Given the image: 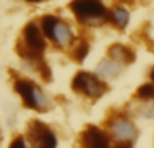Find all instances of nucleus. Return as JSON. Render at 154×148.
<instances>
[{
    "label": "nucleus",
    "instance_id": "nucleus-5",
    "mask_svg": "<svg viewBox=\"0 0 154 148\" xmlns=\"http://www.w3.org/2000/svg\"><path fill=\"white\" fill-rule=\"evenodd\" d=\"M104 128L114 144H134L139 136L138 127L126 111L111 112L106 119Z\"/></svg>",
    "mask_w": 154,
    "mask_h": 148
},
{
    "label": "nucleus",
    "instance_id": "nucleus-7",
    "mask_svg": "<svg viewBox=\"0 0 154 148\" xmlns=\"http://www.w3.org/2000/svg\"><path fill=\"white\" fill-rule=\"evenodd\" d=\"M24 136L27 138L31 148H57L58 136L49 124L41 120L29 121Z\"/></svg>",
    "mask_w": 154,
    "mask_h": 148
},
{
    "label": "nucleus",
    "instance_id": "nucleus-18",
    "mask_svg": "<svg viewBox=\"0 0 154 148\" xmlns=\"http://www.w3.org/2000/svg\"><path fill=\"white\" fill-rule=\"evenodd\" d=\"M27 3H31V4H37V3H41V0H24Z\"/></svg>",
    "mask_w": 154,
    "mask_h": 148
},
{
    "label": "nucleus",
    "instance_id": "nucleus-20",
    "mask_svg": "<svg viewBox=\"0 0 154 148\" xmlns=\"http://www.w3.org/2000/svg\"><path fill=\"white\" fill-rule=\"evenodd\" d=\"M41 1H45V0H41Z\"/></svg>",
    "mask_w": 154,
    "mask_h": 148
},
{
    "label": "nucleus",
    "instance_id": "nucleus-14",
    "mask_svg": "<svg viewBox=\"0 0 154 148\" xmlns=\"http://www.w3.org/2000/svg\"><path fill=\"white\" fill-rule=\"evenodd\" d=\"M135 111L143 119L154 120V102H139Z\"/></svg>",
    "mask_w": 154,
    "mask_h": 148
},
{
    "label": "nucleus",
    "instance_id": "nucleus-13",
    "mask_svg": "<svg viewBox=\"0 0 154 148\" xmlns=\"http://www.w3.org/2000/svg\"><path fill=\"white\" fill-rule=\"evenodd\" d=\"M134 97L138 102H154V84L149 81L139 85Z\"/></svg>",
    "mask_w": 154,
    "mask_h": 148
},
{
    "label": "nucleus",
    "instance_id": "nucleus-12",
    "mask_svg": "<svg viewBox=\"0 0 154 148\" xmlns=\"http://www.w3.org/2000/svg\"><path fill=\"white\" fill-rule=\"evenodd\" d=\"M89 51H91L89 40L84 37H77L76 40L73 42V45L68 50V53H69L72 61L77 62V64H82L87 59V57L89 55Z\"/></svg>",
    "mask_w": 154,
    "mask_h": 148
},
{
    "label": "nucleus",
    "instance_id": "nucleus-3",
    "mask_svg": "<svg viewBox=\"0 0 154 148\" xmlns=\"http://www.w3.org/2000/svg\"><path fill=\"white\" fill-rule=\"evenodd\" d=\"M39 26L49 45L62 51H68L77 35L73 30L72 24L66 19L56 15V13H46L38 19Z\"/></svg>",
    "mask_w": 154,
    "mask_h": 148
},
{
    "label": "nucleus",
    "instance_id": "nucleus-8",
    "mask_svg": "<svg viewBox=\"0 0 154 148\" xmlns=\"http://www.w3.org/2000/svg\"><path fill=\"white\" fill-rule=\"evenodd\" d=\"M80 148H112L111 138L104 127L88 124L80 132L79 136Z\"/></svg>",
    "mask_w": 154,
    "mask_h": 148
},
{
    "label": "nucleus",
    "instance_id": "nucleus-17",
    "mask_svg": "<svg viewBox=\"0 0 154 148\" xmlns=\"http://www.w3.org/2000/svg\"><path fill=\"white\" fill-rule=\"evenodd\" d=\"M147 77H149L150 82H153V84H154V65H153V66L149 69V73H147Z\"/></svg>",
    "mask_w": 154,
    "mask_h": 148
},
{
    "label": "nucleus",
    "instance_id": "nucleus-15",
    "mask_svg": "<svg viewBox=\"0 0 154 148\" xmlns=\"http://www.w3.org/2000/svg\"><path fill=\"white\" fill-rule=\"evenodd\" d=\"M8 148H31V146L24 135H16L8 144Z\"/></svg>",
    "mask_w": 154,
    "mask_h": 148
},
{
    "label": "nucleus",
    "instance_id": "nucleus-19",
    "mask_svg": "<svg viewBox=\"0 0 154 148\" xmlns=\"http://www.w3.org/2000/svg\"><path fill=\"white\" fill-rule=\"evenodd\" d=\"M0 140H2V132H0Z\"/></svg>",
    "mask_w": 154,
    "mask_h": 148
},
{
    "label": "nucleus",
    "instance_id": "nucleus-2",
    "mask_svg": "<svg viewBox=\"0 0 154 148\" xmlns=\"http://www.w3.org/2000/svg\"><path fill=\"white\" fill-rule=\"evenodd\" d=\"M14 92L19 96L24 108L38 113H46L53 108V100L39 84L29 77L16 75L12 78Z\"/></svg>",
    "mask_w": 154,
    "mask_h": 148
},
{
    "label": "nucleus",
    "instance_id": "nucleus-16",
    "mask_svg": "<svg viewBox=\"0 0 154 148\" xmlns=\"http://www.w3.org/2000/svg\"><path fill=\"white\" fill-rule=\"evenodd\" d=\"M112 148H134V144H123V143H120V144H114Z\"/></svg>",
    "mask_w": 154,
    "mask_h": 148
},
{
    "label": "nucleus",
    "instance_id": "nucleus-11",
    "mask_svg": "<svg viewBox=\"0 0 154 148\" xmlns=\"http://www.w3.org/2000/svg\"><path fill=\"white\" fill-rule=\"evenodd\" d=\"M130 11L126 5L115 4L111 8H108V15H107V23L111 24L114 28L119 31H125L127 26L130 24Z\"/></svg>",
    "mask_w": 154,
    "mask_h": 148
},
{
    "label": "nucleus",
    "instance_id": "nucleus-1",
    "mask_svg": "<svg viewBox=\"0 0 154 148\" xmlns=\"http://www.w3.org/2000/svg\"><path fill=\"white\" fill-rule=\"evenodd\" d=\"M49 42L38 20H30L22 28L16 40V53L22 62H38L45 59Z\"/></svg>",
    "mask_w": 154,
    "mask_h": 148
},
{
    "label": "nucleus",
    "instance_id": "nucleus-9",
    "mask_svg": "<svg viewBox=\"0 0 154 148\" xmlns=\"http://www.w3.org/2000/svg\"><path fill=\"white\" fill-rule=\"evenodd\" d=\"M107 57L112 61L123 65V66H127V65H131L135 62L137 54L131 46L120 42H115L111 43L107 49Z\"/></svg>",
    "mask_w": 154,
    "mask_h": 148
},
{
    "label": "nucleus",
    "instance_id": "nucleus-4",
    "mask_svg": "<svg viewBox=\"0 0 154 148\" xmlns=\"http://www.w3.org/2000/svg\"><path fill=\"white\" fill-rule=\"evenodd\" d=\"M68 8L76 22L82 27L95 28L108 24V8L103 0H70Z\"/></svg>",
    "mask_w": 154,
    "mask_h": 148
},
{
    "label": "nucleus",
    "instance_id": "nucleus-10",
    "mask_svg": "<svg viewBox=\"0 0 154 148\" xmlns=\"http://www.w3.org/2000/svg\"><path fill=\"white\" fill-rule=\"evenodd\" d=\"M123 70H125V66H123V65L112 61V59H109L108 57L101 58L95 66V73L106 82L114 81V79L119 78V77L123 74Z\"/></svg>",
    "mask_w": 154,
    "mask_h": 148
},
{
    "label": "nucleus",
    "instance_id": "nucleus-6",
    "mask_svg": "<svg viewBox=\"0 0 154 148\" xmlns=\"http://www.w3.org/2000/svg\"><path fill=\"white\" fill-rule=\"evenodd\" d=\"M73 93L82 96L91 101L100 100L108 92V84L100 78L95 72L79 70L70 82Z\"/></svg>",
    "mask_w": 154,
    "mask_h": 148
}]
</instances>
